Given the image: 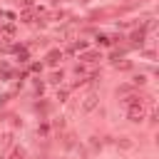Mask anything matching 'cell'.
Listing matches in <instances>:
<instances>
[{
    "instance_id": "1",
    "label": "cell",
    "mask_w": 159,
    "mask_h": 159,
    "mask_svg": "<svg viewBox=\"0 0 159 159\" xmlns=\"http://www.w3.org/2000/svg\"><path fill=\"white\" fill-rule=\"evenodd\" d=\"M94 104H97V94L92 92V94H87V97H84V102H82V112H89V109H94Z\"/></svg>"
},
{
    "instance_id": "2",
    "label": "cell",
    "mask_w": 159,
    "mask_h": 159,
    "mask_svg": "<svg viewBox=\"0 0 159 159\" xmlns=\"http://www.w3.org/2000/svg\"><path fill=\"white\" fill-rule=\"evenodd\" d=\"M57 62H60V52H57V50L47 52V65H57Z\"/></svg>"
},
{
    "instance_id": "3",
    "label": "cell",
    "mask_w": 159,
    "mask_h": 159,
    "mask_svg": "<svg viewBox=\"0 0 159 159\" xmlns=\"http://www.w3.org/2000/svg\"><path fill=\"white\" fill-rule=\"evenodd\" d=\"M82 60H84V62H97V60H99V55H97V52H84V55H82Z\"/></svg>"
},
{
    "instance_id": "4",
    "label": "cell",
    "mask_w": 159,
    "mask_h": 159,
    "mask_svg": "<svg viewBox=\"0 0 159 159\" xmlns=\"http://www.w3.org/2000/svg\"><path fill=\"white\" fill-rule=\"evenodd\" d=\"M142 37H144V32H142V30H139V32H132V40H134V42H139V45H142Z\"/></svg>"
}]
</instances>
